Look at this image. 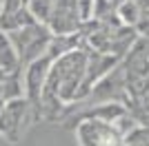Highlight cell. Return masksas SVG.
<instances>
[{
    "instance_id": "8992f818",
    "label": "cell",
    "mask_w": 149,
    "mask_h": 146,
    "mask_svg": "<svg viewBox=\"0 0 149 146\" xmlns=\"http://www.w3.org/2000/svg\"><path fill=\"white\" fill-rule=\"evenodd\" d=\"M0 71L2 73H16L20 71V62L18 55H16V49H13L11 40L5 31H0Z\"/></svg>"
},
{
    "instance_id": "52a82bcc",
    "label": "cell",
    "mask_w": 149,
    "mask_h": 146,
    "mask_svg": "<svg viewBox=\"0 0 149 146\" xmlns=\"http://www.w3.org/2000/svg\"><path fill=\"white\" fill-rule=\"evenodd\" d=\"M140 13H143V9H140V5L136 0H125V2H120L116 7V16H118L120 24L129 27V29H136L138 20H140Z\"/></svg>"
},
{
    "instance_id": "3957f363",
    "label": "cell",
    "mask_w": 149,
    "mask_h": 146,
    "mask_svg": "<svg viewBox=\"0 0 149 146\" xmlns=\"http://www.w3.org/2000/svg\"><path fill=\"white\" fill-rule=\"evenodd\" d=\"M85 22L80 16L78 0H56L45 27L54 36H74L80 31V24Z\"/></svg>"
},
{
    "instance_id": "7a4b0ae2",
    "label": "cell",
    "mask_w": 149,
    "mask_h": 146,
    "mask_svg": "<svg viewBox=\"0 0 149 146\" xmlns=\"http://www.w3.org/2000/svg\"><path fill=\"white\" fill-rule=\"evenodd\" d=\"M36 117H40V113L27 97L9 100L0 109V135L7 137L9 142H18L20 135L25 133L27 126Z\"/></svg>"
},
{
    "instance_id": "5b68a950",
    "label": "cell",
    "mask_w": 149,
    "mask_h": 146,
    "mask_svg": "<svg viewBox=\"0 0 149 146\" xmlns=\"http://www.w3.org/2000/svg\"><path fill=\"white\" fill-rule=\"evenodd\" d=\"M51 62H54V58L42 55V58H38V60L29 62L27 67L20 69L22 95L38 109V113H40V95H42V89H45V82H47V73H49Z\"/></svg>"
},
{
    "instance_id": "277c9868",
    "label": "cell",
    "mask_w": 149,
    "mask_h": 146,
    "mask_svg": "<svg viewBox=\"0 0 149 146\" xmlns=\"http://www.w3.org/2000/svg\"><path fill=\"white\" fill-rule=\"evenodd\" d=\"M76 137L80 146H123L125 137L113 124L100 120H80L76 126Z\"/></svg>"
},
{
    "instance_id": "6da1fadb",
    "label": "cell",
    "mask_w": 149,
    "mask_h": 146,
    "mask_svg": "<svg viewBox=\"0 0 149 146\" xmlns=\"http://www.w3.org/2000/svg\"><path fill=\"white\" fill-rule=\"evenodd\" d=\"M7 36L11 40L13 49H16L20 69H22V67H27L29 62L47 55V49H49V42H51V38H54V33H51L45 24L33 22V24L22 27V29L9 31Z\"/></svg>"
}]
</instances>
